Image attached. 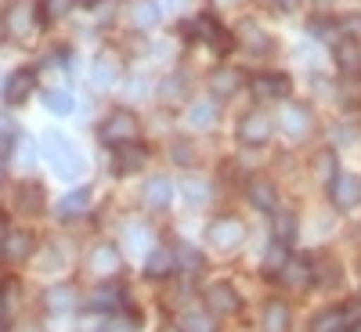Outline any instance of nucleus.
<instances>
[{
	"mask_svg": "<svg viewBox=\"0 0 361 332\" xmlns=\"http://www.w3.org/2000/svg\"><path fill=\"white\" fill-rule=\"evenodd\" d=\"M40 152H44V159H51L54 163V170H58V177H80L83 173V156L76 152V148L58 134V130H51V134H44V141H40Z\"/></svg>",
	"mask_w": 361,
	"mask_h": 332,
	"instance_id": "nucleus-1",
	"label": "nucleus"
},
{
	"mask_svg": "<svg viewBox=\"0 0 361 332\" xmlns=\"http://www.w3.org/2000/svg\"><path fill=\"white\" fill-rule=\"evenodd\" d=\"M98 141H102V145H112V148L137 141V116L127 112V109H116L105 123L98 127Z\"/></svg>",
	"mask_w": 361,
	"mask_h": 332,
	"instance_id": "nucleus-2",
	"label": "nucleus"
},
{
	"mask_svg": "<svg viewBox=\"0 0 361 332\" xmlns=\"http://www.w3.org/2000/svg\"><path fill=\"white\" fill-rule=\"evenodd\" d=\"M206 242L214 250H221V253H231V250H238L246 242V224L238 217H217L206 228Z\"/></svg>",
	"mask_w": 361,
	"mask_h": 332,
	"instance_id": "nucleus-3",
	"label": "nucleus"
},
{
	"mask_svg": "<svg viewBox=\"0 0 361 332\" xmlns=\"http://www.w3.org/2000/svg\"><path fill=\"white\" fill-rule=\"evenodd\" d=\"M4 29H8V37H15V40H29V37H33V29H37L33 0H15V4L8 8V15H4Z\"/></svg>",
	"mask_w": 361,
	"mask_h": 332,
	"instance_id": "nucleus-4",
	"label": "nucleus"
},
{
	"mask_svg": "<svg viewBox=\"0 0 361 332\" xmlns=\"http://www.w3.org/2000/svg\"><path fill=\"white\" fill-rule=\"evenodd\" d=\"M271 130H275L271 116L257 109V112L243 116V123H238V141L243 145H264V141H271Z\"/></svg>",
	"mask_w": 361,
	"mask_h": 332,
	"instance_id": "nucleus-5",
	"label": "nucleus"
},
{
	"mask_svg": "<svg viewBox=\"0 0 361 332\" xmlns=\"http://www.w3.org/2000/svg\"><path fill=\"white\" fill-rule=\"evenodd\" d=\"M329 195H333V206H336V209H354V206L361 202V180H357L354 173H336Z\"/></svg>",
	"mask_w": 361,
	"mask_h": 332,
	"instance_id": "nucleus-6",
	"label": "nucleus"
},
{
	"mask_svg": "<svg viewBox=\"0 0 361 332\" xmlns=\"http://www.w3.org/2000/svg\"><path fill=\"white\" fill-rule=\"evenodd\" d=\"M206 304L214 307V314H235L238 307H243V296H238L228 282H214L206 289Z\"/></svg>",
	"mask_w": 361,
	"mask_h": 332,
	"instance_id": "nucleus-7",
	"label": "nucleus"
},
{
	"mask_svg": "<svg viewBox=\"0 0 361 332\" xmlns=\"http://www.w3.org/2000/svg\"><path fill=\"white\" fill-rule=\"evenodd\" d=\"M311 127H314L311 109H304V105H286V112H282V130H286L289 137H307Z\"/></svg>",
	"mask_w": 361,
	"mask_h": 332,
	"instance_id": "nucleus-8",
	"label": "nucleus"
},
{
	"mask_svg": "<svg viewBox=\"0 0 361 332\" xmlns=\"http://www.w3.org/2000/svg\"><path fill=\"white\" fill-rule=\"evenodd\" d=\"M282 282L293 285V289H304L314 282V264L307 257H289V264L282 267Z\"/></svg>",
	"mask_w": 361,
	"mask_h": 332,
	"instance_id": "nucleus-9",
	"label": "nucleus"
},
{
	"mask_svg": "<svg viewBox=\"0 0 361 332\" xmlns=\"http://www.w3.org/2000/svg\"><path fill=\"white\" fill-rule=\"evenodd\" d=\"M33 80H37L33 69L11 73V80H8V87H4V102H8V105H22L29 94H33Z\"/></svg>",
	"mask_w": 361,
	"mask_h": 332,
	"instance_id": "nucleus-10",
	"label": "nucleus"
},
{
	"mask_svg": "<svg viewBox=\"0 0 361 332\" xmlns=\"http://www.w3.org/2000/svg\"><path fill=\"white\" fill-rule=\"evenodd\" d=\"M260 332H289V307L282 300H267L260 314Z\"/></svg>",
	"mask_w": 361,
	"mask_h": 332,
	"instance_id": "nucleus-11",
	"label": "nucleus"
},
{
	"mask_svg": "<svg viewBox=\"0 0 361 332\" xmlns=\"http://www.w3.org/2000/svg\"><path fill=\"white\" fill-rule=\"evenodd\" d=\"M253 94L257 98H286L289 94V76L286 73H264L253 80Z\"/></svg>",
	"mask_w": 361,
	"mask_h": 332,
	"instance_id": "nucleus-12",
	"label": "nucleus"
},
{
	"mask_svg": "<svg viewBox=\"0 0 361 332\" xmlns=\"http://www.w3.org/2000/svg\"><path fill=\"white\" fill-rule=\"evenodd\" d=\"M246 195H250V202H253L257 209H264V214H275V202H279V195H275V185H271V180L253 177L250 185H246Z\"/></svg>",
	"mask_w": 361,
	"mask_h": 332,
	"instance_id": "nucleus-13",
	"label": "nucleus"
},
{
	"mask_svg": "<svg viewBox=\"0 0 361 332\" xmlns=\"http://www.w3.org/2000/svg\"><path fill=\"white\" fill-rule=\"evenodd\" d=\"M195 37H202L209 47H217L221 54L231 47V40H228V33H224V29L217 25V18H209V15H199L195 18Z\"/></svg>",
	"mask_w": 361,
	"mask_h": 332,
	"instance_id": "nucleus-14",
	"label": "nucleus"
},
{
	"mask_svg": "<svg viewBox=\"0 0 361 332\" xmlns=\"http://www.w3.org/2000/svg\"><path fill=\"white\" fill-rule=\"evenodd\" d=\"M243 87V73L238 69H214V76H209V94L214 98H231L235 90Z\"/></svg>",
	"mask_w": 361,
	"mask_h": 332,
	"instance_id": "nucleus-15",
	"label": "nucleus"
},
{
	"mask_svg": "<svg viewBox=\"0 0 361 332\" xmlns=\"http://www.w3.org/2000/svg\"><path fill=\"white\" fill-rule=\"evenodd\" d=\"M148 163V152L137 145V141H130V145H119V152H116V173H134V170H141Z\"/></svg>",
	"mask_w": 361,
	"mask_h": 332,
	"instance_id": "nucleus-16",
	"label": "nucleus"
},
{
	"mask_svg": "<svg viewBox=\"0 0 361 332\" xmlns=\"http://www.w3.org/2000/svg\"><path fill=\"white\" fill-rule=\"evenodd\" d=\"M90 271H94V275H112V271H119V250L112 242H98L90 250Z\"/></svg>",
	"mask_w": 361,
	"mask_h": 332,
	"instance_id": "nucleus-17",
	"label": "nucleus"
},
{
	"mask_svg": "<svg viewBox=\"0 0 361 332\" xmlns=\"http://www.w3.org/2000/svg\"><path fill=\"white\" fill-rule=\"evenodd\" d=\"M44 307H47L51 314H69V311L76 307L73 285H51V289L44 293Z\"/></svg>",
	"mask_w": 361,
	"mask_h": 332,
	"instance_id": "nucleus-18",
	"label": "nucleus"
},
{
	"mask_svg": "<svg viewBox=\"0 0 361 332\" xmlns=\"http://www.w3.org/2000/svg\"><path fill=\"white\" fill-rule=\"evenodd\" d=\"M141 195H145V206H148V209H166L173 188H170V180H166V177H152V180L145 185Z\"/></svg>",
	"mask_w": 361,
	"mask_h": 332,
	"instance_id": "nucleus-19",
	"label": "nucleus"
},
{
	"mask_svg": "<svg viewBox=\"0 0 361 332\" xmlns=\"http://www.w3.org/2000/svg\"><path fill=\"white\" fill-rule=\"evenodd\" d=\"M130 18L137 29H156L159 18H163V8L156 4V0H134V8H130Z\"/></svg>",
	"mask_w": 361,
	"mask_h": 332,
	"instance_id": "nucleus-20",
	"label": "nucleus"
},
{
	"mask_svg": "<svg viewBox=\"0 0 361 332\" xmlns=\"http://www.w3.org/2000/svg\"><path fill=\"white\" fill-rule=\"evenodd\" d=\"M4 257H11V260L33 257V235L29 231H8L4 235Z\"/></svg>",
	"mask_w": 361,
	"mask_h": 332,
	"instance_id": "nucleus-21",
	"label": "nucleus"
},
{
	"mask_svg": "<svg viewBox=\"0 0 361 332\" xmlns=\"http://www.w3.org/2000/svg\"><path fill=\"white\" fill-rule=\"evenodd\" d=\"M177 332H217V321L206 311H185L177 321Z\"/></svg>",
	"mask_w": 361,
	"mask_h": 332,
	"instance_id": "nucleus-22",
	"label": "nucleus"
},
{
	"mask_svg": "<svg viewBox=\"0 0 361 332\" xmlns=\"http://www.w3.org/2000/svg\"><path fill=\"white\" fill-rule=\"evenodd\" d=\"M119 76V62L112 54H98V62H94V87L98 90H109Z\"/></svg>",
	"mask_w": 361,
	"mask_h": 332,
	"instance_id": "nucleus-23",
	"label": "nucleus"
},
{
	"mask_svg": "<svg viewBox=\"0 0 361 332\" xmlns=\"http://www.w3.org/2000/svg\"><path fill=\"white\" fill-rule=\"evenodd\" d=\"M18 206L25 209V214H37V209L44 206V185H40V180H22V185H18Z\"/></svg>",
	"mask_w": 361,
	"mask_h": 332,
	"instance_id": "nucleus-24",
	"label": "nucleus"
},
{
	"mask_svg": "<svg viewBox=\"0 0 361 332\" xmlns=\"http://www.w3.org/2000/svg\"><path fill=\"white\" fill-rule=\"evenodd\" d=\"M87 206H90V188H76V192H69L62 202H58V217H76V214H83Z\"/></svg>",
	"mask_w": 361,
	"mask_h": 332,
	"instance_id": "nucleus-25",
	"label": "nucleus"
},
{
	"mask_svg": "<svg viewBox=\"0 0 361 332\" xmlns=\"http://www.w3.org/2000/svg\"><path fill=\"white\" fill-rule=\"evenodd\" d=\"M214 119H217V109H214V102H192L188 105V123L192 127H199V130H206V127H214Z\"/></svg>",
	"mask_w": 361,
	"mask_h": 332,
	"instance_id": "nucleus-26",
	"label": "nucleus"
},
{
	"mask_svg": "<svg viewBox=\"0 0 361 332\" xmlns=\"http://www.w3.org/2000/svg\"><path fill=\"white\" fill-rule=\"evenodd\" d=\"M343 321H347V311L329 307V311H322V314L311 321V332H343Z\"/></svg>",
	"mask_w": 361,
	"mask_h": 332,
	"instance_id": "nucleus-27",
	"label": "nucleus"
},
{
	"mask_svg": "<svg viewBox=\"0 0 361 332\" xmlns=\"http://www.w3.org/2000/svg\"><path fill=\"white\" fill-rule=\"evenodd\" d=\"M238 37H243V44H246V47H253L257 54L271 51V40L260 33V25H257V22H238Z\"/></svg>",
	"mask_w": 361,
	"mask_h": 332,
	"instance_id": "nucleus-28",
	"label": "nucleus"
},
{
	"mask_svg": "<svg viewBox=\"0 0 361 332\" xmlns=\"http://www.w3.org/2000/svg\"><path fill=\"white\" fill-rule=\"evenodd\" d=\"M145 257H148V260H145V275H148V278H163L166 271L173 267V257H170L166 250H148Z\"/></svg>",
	"mask_w": 361,
	"mask_h": 332,
	"instance_id": "nucleus-29",
	"label": "nucleus"
},
{
	"mask_svg": "<svg viewBox=\"0 0 361 332\" xmlns=\"http://www.w3.org/2000/svg\"><path fill=\"white\" fill-rule=\"evenodd\" d=\"M286 264H289L286 246H282V242H271L267 253H264V275H282V267H286Z\"/></svg>",
	"mask_w": 361,
	"mask_h": 332,
	"instance_id": "nucleus-30",
	"label": "nucleus"
},
{
	"mask_svg": "<svg viewBox=\"0 0 361 332\" xmlns=\"http://www.w3.org/2000/svg\"><path fill=\"white\" fill-rule=\"evenodd\" d=\"M44 105H47L54 116H69V112L76 109V102H73L69 90H47V94H44Z\"/></svg>",
	"mask_w": 361,
	"mask_h": 332,
	"instance_id": "nucleus-31",
	"label": "nucleus"
},
{
	"mask_svg": "<svg viewBox=\"0 0 361 332\" xmlns=\"http://www.w3.org/2000/svg\"><path fill=\"white\" fill-rule=\"evenodd\" d=\"M336 66H340V69H347V73L361 69V51H357L350 40H343V44L336 47Z\"/></svg>",
	"mask_w": 361,
	"mask_h": 332,
	"instance_id": "nucleus-32",
	"label": "nucleus"
},
{
	"mask_svg": "<svg viewBox=\"0 0 361 332\" xmlns=\"http://www.w3.org/2000/svg\"><path fill=\"white\" fill-rule=\"evenodd\" d=\"M18 130H15V123H11V116H0V156H11L15 148H18Z\"/></svg>",
	"mask_w": 361,
	"mask_h": 332,
	"instance_id": "nucleus-33",
	"label": "nucleus"
},
{
	"mask_svg": "<svg viewBox=\"0 0 361 332\" xmlns=\"http://www.w3.org/2000/svg\"><path fill=\"white\" fill-rule=\"evenodd\" d=\"M293 235H296V217H293V214H279V217H275V242L289 246Z\"/></svg>",
	"mask_w": 361,
	"mask_h": 332,
	"instance_id": "nucleus-34",
	"label": "nucleus"
},
{
	"mask_svg": "<svg viewBox=\"0 0 361 332\" xmlns=\"http://www.w3.org/2000/svg\"><path fill=\"white\" fill-rule=\"evenodd\" d=\"M69 8H73V0H44L40 18H44V22H58L62 15H69Z\"/></svg>",
	"mask_w": 361,
	"mask_h": 332,
	"instance_id": "nucleus-35",
	"label": "nucleus"
},
{
	"mask_svg": "<svg viewBox=\"0 0 361 332\" xmlns=\"http://www.w3.org/2000/svg\"><path fill=\"white\" fill-rule=\"evenodd\" d=\"M94 307L98 311H112V307H119V289L109 282V285H102L98 293H94Z\"/></svg>",
	"mask_w": 361,
	"mask_h": 332,
	"instance_id": "nucleus-36",
	"label": "nucleus"
},
{
	"mask_svg": "<svg viewBox=\"0 0 361 332\" xmlns=\"http://www.w3.org/2000/svg\"><path fill=\"white\" fill-rule=\"evenodd\" d=\"M206 195H209V188L202 185V180H192V177L185 180V199H188L192 209H199V206L206 202Z\"/></svg>",
	"mask_w": 361,
	"mask_h": 332,
	"instance_id": "nucleus-37",
	"label": "nucleus"
},
{
	"mask_svg": "<svg viewBox=\"0 0 361 332\" xmlns=\"http://www.w3.org/2000/svg\"><path fill=\"white\" fill-rule=\"evenodd\" d=\"M314 173H318L322 180H333V177H336V156H333V152H318V156H314Z\"/></svg>",
	"mask_w": 361,
	"mask_h": 332,
	"instance_id": "nucleus-38",
	"label": "nucleus"
},
{
	"mask_svg": "<svg viewBox=\"0 0 361 332\" xmlns=\"http://www.w3.org/2000/svg\"><path fill=\"white\" fill-rule=\"evenodd\" d=\"M180 267H188V271H202V257H199V250H192V246H180Z\"/></svg>",
	"mask_w": 361,
	"mask_h": 332,
	"instance_id": "nucleus-39",
	"label": "nucleus"
},
{
	"mask_svg": "<svg viewBox=\"0 0 361 332\" xmlns=\"http://www.w3.org/2000/svg\"><path fill=\"white\" fill-rule=\"evenodd\" d=\"M130 246H134V250H145V253H148V231H145L141 224H130Z\"/></svg>",
	"mask_w": 361,
	"mask_h": 332,
	"instance_id": "nucleus-40",
	"label": "nucleus"
},
{
	"mask_svg": "<svg viewBox=\"0 0 361 332\" xmlns=\"http://www.w3.org/2000/svg\"><path fill=\"white\" fill-rule=\"evenodd\" d=\"M177 83H180V76H170V80H166V87H159V94H163V98H173L177 90H180Z\"/></svg>",
	"mask_w": 361,
	"mask_h": 332,
	"instance_id": "nucleus-41",
	"label": "nucleus"
},
{
	"mask_svg": "<svg viewBox=\"0 0 361 332\" xmlns=\"http://www.w3.org/2000/svg\"><path fill=\"white\" fill-rule=\"evenodd\" d=\"M173 159H177V163H188L192 152H188V148H173Z\"/></svg>",
	"mask_w": 361,
	"mask_h": 332,
	"instance_id": "nucleus-42",
	"label": "nucleus"
},
{
	"mask_svg": "<svg viewBox=\"0 0 361 332\" xmlns=\"http://www.w3.org/2000/svg\"><path fill=\"white\" fill-rule=\"evenodd\" d=\"M15 332H44L40 325H33V321H29V325H22V328H15Z\"/></svg>",
	"mask_w": 361,
	"mask_h": 332,
	"instance_id": "nucleus-43",
	"label": "nucleus"
},
{
	"mask_svg": "<svg viewBox=\"0 0 361 332\" xmlns=\"http://www.w3.org/2000/svg\"><path fill=\"white\" fill-rule=\"evenodd\" d=\"M279 4H282V8L289 11V8H296V4H300V0H279Z\"/></svg>",
	"mask_w": 361,
	"mask_h": 332,
	"instance_id": "nucleus-44",
	"label": "nucleus"
},
{
	"mask_svg": "<svg viewBox=\"0 0 361 332\" xmlns=\"http://www.w3.org/2000/svg\"><path fill=\"white\" fill-rule=\"evenodd\" d=\"M214 4H221V8H228V4H235V0H214Z\"/></svg>",
	"mask_w": 361,
	"mask_h": 332,
	"instance_id": "nucleus-45",
	"label": "nucleus"
},
{
	"mask_svg": "<svg viewBox=\"0 0 361 332\" xmlns=\"http://www.w3.org/2000/svg\"><path fill=\"white\" fill-rule=\"evenodd\" d=\"M0 328H4V304H0Z\"/></svg>",
	"mask_w": 361,
	"mask_h": 332,
	"instance_id": "nucleus-46",
	"label": "nucleus"
},
{
	"mask_svg": "<svg viewBox=\"0 0 361 332\" xmlns=\"http://www.w3.org/2000/svg\"><path fill=\"white\" fill-rule=\"evenodd\" d=\"M83 4H98V0H83Z\"/></svg>",
	"mask_w": 361,
	"mask_h": 332,
	"instance_id": "nucleus-47",
	"label": "nucleus"
},
{
	"mask_svg": "<svg viewBox=\"0 0 361 332\" xmlns=\"http://www.w3.org/2000/svg\"><path fill=\"white\" fill-rule=\"evenodd\" d=\"M163 332H177V328H163Z\"/></svg>",
	"mask_w": 361,
	"mask_h": 332,
	"instance_id": "nucleus-48",
	"label": "nucleus"
},
{
	"mask_svg": "<svg viewBox=\"0 0 361 332\" xmlns=\"http://www.w3.org/2000/svg\"><path fill=\"white\" fill-rule=\"evenodd\" d=\"M0 228H4V217H0Z\"/></svg>",
	"mask_w": 361,
	"mask_h": 332,
	"instance_id": "nucleus-49",
	"label": "nucleus"
}]
</instances>
